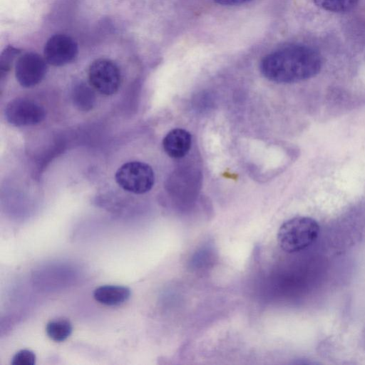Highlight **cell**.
Returning a JSON list of instances; mask_svg holds the SVG:
<instances>
[{
    "label": "cell",
    "instance_id": "obj_1",
    "mask_svg": "<svg viewBox=\"0 0 365 365\" xmlns=\"http://www.w3.org/2000/svg\"><path fill=\"white\" fill-rule=\"evenodd\" d=\"M322 64L319 53L313 48L291 44L264 56L260 61L259 70L270 81L292 83L317 76Z\"/></svg>",
    "mask_w": 365,
    "mask_h": 365
},
{
    "label": "cell",
    "instance_id": "obj_2",
    "mask_svg": "<svg viewBox=\"0 0 365 365\" xmlns=\"http://www.w3.org/2000/svg\"><path fill=\"white\" fill-rule=\"evenodd\" d=\"M319 225L309 217H296L285 221L279 227L277 240L280 247L289 253L300 252L317 239Z\"/></svg>",
    "mask_w": 365,
    "mask_h": 365
},
{
    "label": "cell",
    "instance_id": "obj_3",
    "mask_svg": "<svg viewBox=\"0 0 365 365\" xmlns=\"http://www.w3.org/2000/svg\"><path fill=\"white\" fill-rule=\"evenodd\" d=\"M115 178L120 187L135 194L148 192L155 182L152 168L140 161H131L122 165L117 170Z\"/></svg>",
    "mask_w": 365,
    "mask_h": 365
},
{
    "label": "cell",
    "instance_id": "obj_4",
    "mask_svg": "<svg viewBox=\"0 0 365 365\" xmlns=\"http://www.w3.org/2000/svg\"><path fill=\"white\" fill-rule=\"evenodd\" d=\"M88 77L90 85L105 96L115 93L121 81L118 66L108 58H98L93 61L88 68Z\"/></svg>",
    "mask_w": 365,
    "mask_h": 365
},
{
    "label": "cell",
    "instance_id": "obj_5",
    "mask_svg": "<svg viewBox=\"0 0 365 365\" xmlns=\"http://www.w3.org/2000/svg\"><path fill=\"white\" fill-rule=\"evenodd\" d=\"M5 115L11 125L26 126L42 122L46 117V112L37 103L27 98H18L6 105Z\"/></svg>",
    "mask_w": 365,
    "mask_h": 365
},
{
    "label": "cell",
    "instance_id": "obj_6",
    "mask_svg": "<svg viewBox=\"0 0 365 365\" xmlns=\"http://www.w3.org/2000/svg\"><path fill=\"white\" fill-rule=\"evenodd\" d=\"M46 61L35 52H27L19 56L15 65V76L19 83L30 88L39 83L46 73Z\"/></svg>",
    "mask_w": 365,
    "mask_h": 365
},
{
    "label": "cell",
    "instance_id": "obj_7",
    "mask_svg": "<svg viewBox=\"0 0 365 365\" xmlns=\"http://www.w3.org/2000/svg\"><path fill=\"white\" fill-rule=\"evenodd\" d=\"M78 51V45L73 38L66 34H55L45 43L43 56L48 63L62 66L72 62Z\"/></svg>",
    "mask_w": 365,
    "mask_h": 365
},
{
    "label": "cell",
    "instance_id": "obj_8",
    "mask_svg": "<svg viewBox=\"0 0 365 365\" xmlns=\"http://www.w3.org/2000/svg\"><path fill=\"white\" fill-rule=\"evenodd\" d=\"M192 144L190 133L185 129L175 128L163 140V147L166 154L172 158H181L189 152Z\"/></svg>",
    "mask_w": 365,
    "mask_h": 365
},
{
    "label": "cell",
    "instance_id": "obj_9",
    "mask_svg": "<svg viewBox=\"0 0 365 365\" xmlns=\"http://www.w3.org/2000/svg\"><path fill=\"white\" fill-rule=\"evenodd\" d=\"M130 297L128 287L119 285H103L93 292L94 299L106 306H118L125 303Z\"/></svg>",
    "mask_w": 365,
    "mask_h": 365
},
{
    "label": "cell",
    "instance_id": "obj_10",
    "mask_svg": "<svg viewBox=\"0 0 365 365\" xmlns=\"http://www.w3.org/2000/svg\"><path fill=\"white\" fill-rule=\"evenodd\" d=\"M73 327L71 322L64 318H58L48 322L46 327L47 336L56 342H61L71 334Z\"/></svg>",
    "mask_w": 365,
    "mask_h": 365
},
{
    "label": "cell",
    "instance_id": "obj_11",
    "mask_svg": "<svg viewBox=\"0 0 365 365\" xmlns=\"http://www.w3.org/2000/svg\"><path fill=\"white\" fill-rule=\"evenodd\" d=\"M72 98L75 106L83 111L92 109L96 100L93 91L84 83H79L74 86Z\"/></svg>",
    "mask_w": 365,
    "mask_h": 365
},
{
    "label": "cell",
    "instance_id": "obj_12",
    "mask_svg": "<svg viewBox=\"0 0 365 365\" xmlns=\"http://www.w3.org/2000/svg\"><path fill=\"white\" fill-rule=\"evenodd\" d=\"M319 8L336 13L347 12L354 9L359 0H313Z\"/></svg>",
    "mask_w": 365,
    "mask_h": 365
},
{
    "label": "cell",
    "instance_id": "obj_13",
    "mask_svg": "<svg viewBox=\"0 0 365 365\" xmlns=\"http://www.w3.org/2000/svg\"><path fill=\"white\" fill-rule=\"evenodd\" d=\"M20 53V49L11 46H8L2 51L0 57V73L1 78L11 70L14 61Z\"/></svg>",
    "mask_w": 365,
    "mask_h": 365
},
{
    "label": "cell",
    "instance_id": "obj_14",
    "mask_svg": "<svg viewBox=\"0 0 365 365\" xmlns=\"http://www.w3.org/2000/svg\"><path fill=\"white\" fill-rule=\"evenodd\" d=\"M36 363L35 354L29 349L18 351L12 358V365H34Z\"/></svg>",
    "mask_w": 365,
    "mask_h": 365
},
{
    "label": "cell",
    "instance_id": "obj_15",
    "mask_svg": "<svg viewBox=\"0 0 365 365\" xmlns=\"http://www.w3.org/2000/svg\"><path fill=\"white\" fill-rule=\"evenodd\" d=\"M216 4L222 6H237L254 0H213Z\"/></svg>",
    "mask_w": 365,
    "mask_h": 365
}]
</instances>
